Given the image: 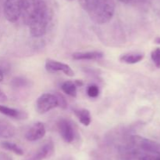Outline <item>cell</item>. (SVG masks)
<instances>
[{
	"label": "cell",
	"instance_id": "cell-6",
	"mask_svg": "<svg viewBox=\"0 0 160 160\" xmlns=\"http://www.w3.org/2000/svg\"><path fill=\"white\" fill-rule=\"evenodd\" d=\"M57 128L61 137L65 142L72 143L75 137V132L73 125L66 119H60L57 122Z\"/></svg>",
	"mask_w": 160,
	"mask_h": 160
},
{
	"label": "cell",
	"instance_id": "cell-1",
	"mask_svg": "<svg viewBox=\"0 0 160 160\" xmlns=\"http://www.w3.org/2000/svg\"><path fill=\"white\" fill-rule=\"evenodd\" d=\"M114 0H93L87 12L95 23L103 24L110 21L115 13Z\"/></svg>",
	"mask_w": 160,
	"mask_h": 160
},
{
	"label": "cell",
	"instance_id": "cell-19",
	"mask_svg": "<svg viewBox=\"0 0 160 160\" xmlns=\"http://www.w3.org/2000/svg\"><path fill=\"white\" fill-rule=\"evenodd\" d=\"M151 58L156 67L160 68V47L156 48L152 51Z\"/></svg>",
	"mask_w": 160,
	"mask_h": 160
},
{
	"label": "cell",
	"instance_id": "cell-21",
	"mask_svg": "<svg viewBox=\"0 0 160 160\" xmlns=\"http://www.w3.org/2000/svg\"><path fill=\"white\" fill-rule=\"evenodd\" d=\"M56 95L58 99V104H59L58 106L60 107V108H62V109H66V108H67V101L65 99V97H64L62 94H59V93H56Z\"/></svg>",
	"mask_w": 160,
	"mask_h": 160
},
{
	"label": "cell",
	"instance_id": "cell-27",
	"mask_svg": "<svg viewBox=\"0 0 160 160\" xmlns=\"http://www.w3.org/2000/svg\"><path fill=\"white\" fill-rule=\"evenodd\" d=\"M3 78H4V75H3L2 71L0 69V82H2L3 80Z\"/></svg>",
	"mask_w": 160,
	"mask_h": 160
},
{
	"label": "cell",
	"instance_id": "cell-10",
	"mask_svg": "<svg viewBox=\"0 0 160 160\" xmlns=\"http://www.w3.org/2000/svg\"><path fill=\"white\" fill-rule=\"evenodd\" d=\"M54 144L52 141H48L43 144L35 153L28 158V160H44L52 156L54 153Z\"/></svg>",
	"mask_w": 160,
	"mask_h": 160
},
{
	"label": "cell",
	"instance_id": "cell-2",
	"mask_svg": "<svg viewBox=\"0 0 160 160\" xmlns=\"http://www.w3.org/2000/svg\"><path fill=\"white\" fill-rule=\"evenodd\" d=\"M52 9L44 1L37 15L28 24L31 35L36 38L43 36L46 33L48 24L52 20Z\"/></svg>",
	"mask_w": 160,
	"mask_h": 160
},
{
	"label": "cell",
	"instance_id": "cell-4",
	"mask_svg": "<svg viewBox=\"0 0 160 160\" xmlns=\"http://www.w3.org/2000/svg\"><path fill=\"white\" fill-rule=\"evenodd\" d=\"M58 99L56 94L43 93L36 101V110L39 114H45L58 107Z\"/></svg>",
	"mask_w": 160,
	"mask_h": 160
},
{
	"label": "cell",
	"instance_id": "cell-5",
	"mask_svg": "<svg viewBox=\"0 0 160 160\" xmlns=\"http://www.w3.org/2000/svg\"><path fill=\"white\" fill-rule=\"evenodd\" d=\"M4 15L9 22H16L21 16V0H6Z\"/></svg>",
	"mask_w": 160,
	"mask_h": 160
},
{
	"label": "cell",
	"instance_id": "cell-11",
	"mask_svg": "<svg viewBox=\"0 0 160 160\" xmlns=\"http://www.w3.org/2000/svg\"><path fill=\"white\" fill-rule=\"evenodd\" d=\"M103 53L100 51H87V52H76L73 53V58L76 61H94L99 60L103 57Z\"/></svg>",
	"mask_w": 160,
	"mask_h": 160
},
{
	"label": "cell",
	"instance_id": "cell-22",
	"mask_svg": "<svg viewBox=\"0 0 160 160\" xmlns=\"http://www.w3.org/2000/svg\"><path fill=\"white\" fill-rule=\"evenodd\" d=\"M79 1L80 5L81 6V7L84 9V10L87 11L89 9L90 6L92 5L93 0H78Z\"/></svg>",
	"mask_w": 160,
	"mask_h": 160
},
{
	"label": "cell",
	"instance_id": "cell-13",
	"mask_svg": "<svg viewBox=\"0 0 160 160\" xmlns=\"http://www.w3.org/2000/svg\"><path fill=\"white\" fill-rule=\"evenodd\" d=\"M143 53H129L122 54L120 56V61L121 62L128 64H134L140 62L144 58Z\"/></svg>",
	"mask_w": 160,
	"mask_h": 160
},
{
	"label": "cell",
	"instance_id": "cell-30",
	"mask_svg": "<svg viewBox=\"0 0 160 160\" xmlns=\"http://www.w3.org/2000/svg\"><path fill=\"white\" fill-rule=\"evenodd\" d=\"M68 1H73V0H68Z\"/></svg>",
	"mask_w": 160,
	"mask_h": 160
},
{
	"label": "cell",
	"instance_id": "cell-18",
	"mask_svg": "<svg viewBox=\"0 0 160 160\" xmlns=\"http://www.w3.org/2000/svg\"><path fill=\"white\" fill-rule=\"evenodd\" d=\"M29 84V81L28 79L22 77H16L11 82V85L14 87H23Z\"/></svg>",
	"mask_w": 160,
	"mask_h": 160
},
{
	"label": "cell",
	"instance_id": "cell-14",
	"mask_svg": "<svg viewBox=\"0 0 160 160\" xmlns=\"http://www.w3.org/2000/svg\"><path fill=\"white\" fill-rule=\"evenodd\" d=\"M15 135V128L9 122L0 120V137L10 138Z\"/></svg>",
	"mask_w": 160,
	"mask_h": 160
},
{
	"label": "cell",
	"instance_id": "cell-8",
	"mask_svg": "<svg viewBox=\"0 0 160 160\" xmlns=\"http://www.w3.org/2000/svg\"><path fill=\"white\" fill-rule=\"evenodd\" d=\"M45 69L47 72L50 73H56V72H61L67 76L73 77L74 75V72L72 70L70 65L55 61V60L47 59L45 62Z\"/></svg>",
	"mask_w": 160,
	"mask_h": 160
},
{
	"label": "cell",
	"instance_id": "cell-15",
	"mask_svg": "<svg viewBox=\"0 0 160 160\" xmlns=\"http://www.w3.org/2000/svg\"><path fill=\"white\" fill-rule=\"evenodd\" d=\"M73 112H74L75 115L81 123H82L84 125H86V126L90 125L91 122H92V117H91L90 111L88 110L85 109V108L75 109Z\"/></svg>",
	"mask_w": 160,
	"mask_h": 160
},
{
	"label": "cell",
	"instance_id": "cell-9",
	"mask_svg": "<svg viewBox=\"0 0 160 160\" xmlns=\"http://www.w3.org/2000/svg\"><path fill=\"white\" fill-rule=\"evenodd\" d=\"M46 133V129L42 122L34 123L25 134V138L29 141H36L42 139Z\"/></svg>",
	"mask_w": 160,
	"mask_h": 160
},
{
	"label": "cell",
	"instance_id": "cell-23",
	"mask_svg": "<svg viewBox=\"0 0 160 160\" xmlns=\"http://www.w3.org/2000/svg\"><path fill=\"white\" fill-rule=\"evenodd\" d=\"M139 160H160V156L154 157V156H151V155H145V156L142 157Z\"/></svg>",
	"mask_w": 160,
	"mask_h": 160
},
{
	"label": "cell",
	"instance_id": "cell-25",
	"mask_svg": "<svg viewBox=\"0 0 160 160\" xmlns=\"http://www.w3.org/2000/svg\"><path fill=\"white\" fill-rule=\"evenodd\" d=\"M7 100V97L2 89H0V103H3Z\"/></svg>",
	"mask_w": 160,
	"mask_h": 160
},
{
	"label": "cell",
	"instance_id": "cell-29",
	"mask_svg": "<svg viewBox=\"0 0 160 160\" xmlns=\"http://www.w3.org/2000/svg\"><path fill=\"white\" fill-rule=\"evenodd\" d=\"M155 42L157 44H159L160 45V37H157L156 38V39H155Z\"/></svg>",
	"mask_w": 160,
	"mask_h": 160
},
{
	"label": "cell",
	"instance_id": "cell-3",
	"mask_svg": "<svg viewBox=\"0 0 160 160\" xmlns=\"http://www.w3.org/2000/svg\"><path fill=\"white\" fill-rule=\"evenodd\" d=\"M43 0H21V16L27 25L37 15L43 4Z\"/></svg>",
	"mask_w": 160,
	"mask_h": 160
},
{
	"label": "cell",
	"instance_id": "cell-12",
	"mask_svg": "<svg viewBox=\"0 0 160 160\" xmlns=\"http://www.w3.org/2000/svg\"><path fill=\"white\" fill-rule=\"evenodd\" d=\"M0 113L8 116V117L17 119H27L28 117V114L25 111H20L16 108H9V107L5 106V105H0Z\"/></svg>",
	"mask_w": 160,
	"mask_h": 160
},
{
	"label": "cell",
	"instance_id": "cell-28",
	"mask_svg": "<svg viewBox=\"0 0 160 160\" xmlns=\"http://www.w3.org/2000/svg\"><path fill=\"white\" fill-rule=\"evenodd\" d=\"M119 1L121 2V3H131L132 0H119Z\"/></svg>",
	"mask_w": 160,
	"mask_h": 160
},
{
	"label": "cell",
	"instance_id": "cell-26",
	"mask_svg": "<svg viewBox=\"0 0 160 160\" xmlns=\"http://www.w3.org/2000/svg\"><path fill=\"white\" fill-rule=\"evenodd\" d=\"M74 83L77 86H82L83 85H84V83H83V82L81 81V80H78V79L75 80Z\"/></svg>",
	"mask_w": 160,
	"mask_h": 160
},
{
	"label": "cell",
	"instance_id": "cell-20",
	"mask_svg": "<svg viewBox=\"0 0 160 160\" xmlns=\"http://www.w3.org/2000/svg\"><path fill=\"white\" fill-rule=\"evenodd\" d=\"M87 93L92 98H95L99 95V89L96 85H90L88 87Z\"/></svg>",
	"mask_w": 160,
	"mask_h": 160
},
{
	"label": "cell",
	"instance_id": "cell-16",
	"mask_svg": "<svg viewBox=\"0 0 160 160\" xmlns=\"http://www.w3.org/2000/svg\"><path fill=\"white\" fill-rule=\"evenodd\" d=\"M1 147L2 148L6 149V150L9 151V152H13L14 154L17 155H23V151L21 147L17 144L13 142H10V141H2L1 143Z\"/></svg>",
	"mask_w": 160,
	"mask_h": 160
},
{
	"label": "cell",
	"instance_id": "cell-7",
	"mask_svg": "<svg viewBox=\"0 0 160 160\" xmlns=\"http://www.w3.org/2000/svg\"><path fill=\"white\" fill-rule=\"evenodd\" d=\"M133 142L145 152L156 154L160 156V143L152 140L143 138L139 136H134L132 138Z\"/></svg>",
	"mask_w": 160,
	"mask_h": 160
},
{
	"label": "cell",
	"instance_id": "cell-24",
	"mask_svg": "<svg viewBox=\"0 0 160 160\" xmlns=\"http://www.w3.org/2000/svg\"><path fill=\"white\" fill-rule=\"evenodd\" d=\"M0 160H12L11 156L5 152H0Z\"/></svg>",
	"mask_w": 160,
	"mask_h": 160
},
{
	"label": "cell",
	"instance_id": "cell-17",
	"mask_svg": "<svg viewBox=\"0 0 160 160\" xmlns=\"http://www.w3.org/2000/svg\"><path fill=\"white\" fill-rule=\"evenodd\" d=\"M61 89L67 95L72 97H77V86L72 81H66L61 86Z\"/></svg>",
	"mask_w": 160,
	"mask_h": 160
}]
</instances>
